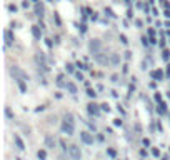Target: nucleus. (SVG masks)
Listing matches in <instances>:
<instances>
[{
    "label": "nucleus",
    "mask_w": 170,
    "mask_h": 160,
    "mask_svg": "<svg viewBox=\"0 0 170 160\" xmlns=\"http://www.w3.org/2000/svg\"><path fill=\"white\" fill-rule=\"evenodd\" d=\"M10 75L13 77V80H17V82H27V80H28L27 74H25L20 67H17V65L10 67Z\"/></svg>",
    "instance_id": "obj_1"
},
{
    "label": "nucleus",
    "mask_w": 170,
    "mask_h": 160,
    "mask_svg": "<svg viewBox=\"0 0 170 160\" xmlns=\"http://www.w3.org/2000/svg\"><path fill=\"white\" fill-rule=\"evenodd\" d=\"M67 153H68L70 160H82V152H80V149L77 145H68Z\"/></svg>",
    "instance_id": "obj_2"
},
{
    "label": "nucleus",
    "mask_w": 170,
    "mask_h": 160,
    "mask_svg": "<svg viewBox=\"0 0 170 160\" xmlns=\"http://www.w3.org/2000/svg\"><path fill=\"white\" fill-rule=\"evenodd\" d=\"M88 50H90L95 57L98 55V54H102V42H100V40H97V38L90 40V42H88Z\"/></svg>",
    "instance_id": "obj_3"
},
{
    "label": "nucleus",
    "mask_w": 170,
    "mask_h": 160,
    "mask_svg": "<svg viewBox=\"0 0 170 160\" xmlns=\"http://www.w3.org/2000/svg\"><path fill=\"white\" fill-rule=\"evenodd\" d=\"M62 132L67 133V135H74V132H75V127H74V123L67 122V120H64L62 122Z\"/></svg>",
    "instance_id": "obj_4"
},
{
    "label": "nucleus",
    "mask_w": 170,
    "mask_h": 160,
    "mask_svg": "<svg viewBox=\"0 0 170 160\" xmlns=\"http://www.w3.org/2000/svg\"><path fill=\"white\" fill-rule=\"evenodd\" d=\"M3 38H5V47H7V45H10V44H13V40H15L13 33L10 32L9 28H5V30H3Z\"/></svg>",
    "instance_id": "obj_5"
},
{
    "label": "nucleus",
    "mask_w": 170,
    "mask_h": 160,
    "mask_svg": "<svg viewBox=\"0 0 170 160\" xmlns=\"http://www.w3.org/2000/svg\"><path fill=\"white\" fill-rule=\"evenodd\" d=\"M80 139H82V142L87 143V145H92V143H94V137L88 132H80Z\"/></svg>",
    "instance_id": "obj_6"
},
{
    "label": "nucleus",
    "mask_w": 170,
    "mask_h": 160,
    "mask_svg": "<svg viewBox=\"0 0 170 160\" xmlns=\"http://www.w3.org/2000/svg\"><path fill=\"white\" fill-rule=\"evenodd\" d=\"M35 62H37V65L42 67L44 70H48L47 64H45V57L42 55V54H37V55H35Z\"/></svg>",
    "instance_id": "obj_7"
},
{
    "label": "nucleus",
    "mask_w": 170,
    "mask_h": 160,
    "mask_svg": "<svg viewBox=\"0 0 170 160\" xmlns=\"http://www.w3.org/2000/svg\"><path fill=\"white\" fill-rule=\"evenodd\" d=\"M87 112L90 113V115H98L100 108H98V105L97 104H88L87 105Z\"/></svg>",
    "instance_id": "obj_8"
},
{
    "label": "nucleus",
    "mask_w": 170,
    "mask_h": 160,
    "mask_svg": "<svg viewBox=\"0 0 170 160\" xmlns=\"http://www.w3.org/2000/svg\"><path fill=\"white\" fill-rule=\"evenodd\" d=\"M32 35L37 38V40H40V38H42V28L38 27V25H33V27H32Z\"/></svg>",
    "instance_id": "obj_9"
},
{
    "label": "nucleus",
    "mask_w": 170,
    "mask_h": 160,
    "mask_svg": "<svg viewBox=\"0 0 170 160\" xmlns=\"http://www.w3.org/2000/svg\"><path fill=\"white\" fill-rule=\"evenodd\" d=\"M150 75H152V78H153V80H157V82L163 80V72H162V70H153Z\"/></svg>",
    "instance_id": "obj_10"
},
{
    "label": "nucleus",
    "mask_w": 170,
    "mask_h": 160,
    "mask_svg": "<svg viewBox=\"0 0 170 160\" xmlns=\"http://www.w3.org/2000/svg\"><path fill=\"white\" fill-rule=\"evenodd\" d=\"M13 140H15V145H17L19 150H25V143L22 142V139H20L19 135H13Z\"/></svg>",
    "instance_id": "obj_11"
},
{
    "label": "nucleus",
    "mask_w": 170,
    "mask_h": 160,
    "mask_svg": "<svg viewBox=\"0 0 170 160\" xmlns=\"http://www.w3.org/2000/svg\"><path fill=\"white\" fill-rule=\"evenodd\" d=\"M45 147L54 149V147H55V139H54V137H50V135H47V137H45Z\"/></svg>",
    "instance_id": "obj_12"
},
{
    "label": "nucleus",
    "mask_w": 170,
    "mask_h": 160,
    "mask_svg": "<svg viewBox=\"0 0 170 160\" xmlns=\"http://www.w3.org/2000/svg\"><path fill=\"white\" fill-rule=\"evenodd\" d=\"M37 157H38V160H47V152L44 150V149H42V150H38L37 152Z\"/></svg>",
    "instance_id": "obj_13"
},
{
    "label": "nucleus",
    "mask_w": 170,
    "mask_h": 160,
    "mask_svg": "<svg viewBox=\"0 0 170 160\" xmlns=\"http://www.w3.org/2000/svg\"><path fill=\"white\" fill-rule=\"evenodd\" d=\"M35 13H37L38 17H44V7H42V5H35Z\"/></svg>",
    "instance_id": "obj_14"
},
{
    "label": "nucleus",
    "mask_w": 170,
    "mask_h": 160,
    "mask_svg": "<svg viewBox=\"0 0 170 160\" xmlns=\"http://www.w3.org/2000/svg\"><path fill=\"white\" fill-rule=\"evenodd\" d=\"M17 84H19L20 92H22V94H27V84H25V82H17Z\"/></svg>",
    "instance_id": "obj_15"
},
{
    "label": "nucleus",
    "mask_w": 170,
    "mask_h": 160,
    "mask_svg": "<svg viewBox=\"0 0 170 160\" xmlns=\"http://www.w3.org/2000/svg\"><path fill=\"white\" fill-rule=\"evenodd\" d=\"M67 90H68L70 94H74V95L77 94V87L74 84H67Z\"/></svg>",
    "instance_id": "obj_16"
},
{
    "label": "nucleus",
    "mask_w": 170,
    "mask_h": 160,
    "mask_svg": "<svg viewBox=\"0 0 170 160\" xmlns=\"http://www.w3.org/2000/svg\"><path fill=\"white\" fill-rule=\"evenodd\" d=\"M110 62H112L113 65H117V64L120 62V58H118V55H117V54H112V57H110Z\"/></svg>",
    "instance_id": "obj_17"
},
{
    "label": "nucleus",
    "mask_w": 170,
    "mask_h": 160,
    "mask_svg": "<svg viewBox=\"0 0 170 160\" xmlns=\"http://www.w3.org/2000/svg\"><path fill=\"white\" fill-rule=\"evenodd\" d=\"M64 120H67V122H70V123H74V115H72V113H65Z\"/></svg>",
    "instance_id": "obj_18"
},
{
    "label": "nucleus",
    "mask_w": 170,
    "mask_h": 160,
    "mask_svg": "<svg viewBox=\"0 0 170 160\" xmlns=\"http://www.w3.org/2000/svg\"><path fill=\"white\" fill-rule=\"evenodd\" d=\"M64 78H65V77L64 75H58V78H57V85H60V87H64Z\"/></svg>",
    "instance_id": "obj_19"
},
{
    "label": "nucleus",
    "mask_w": 170,
    "mask_h": 160,
    "mask_svg": "<svg viewBox=\"0 0 170 160\" xmlns=\"http://www.w3.org/2000/svg\"><path fill=\"white\" fill-rule=\"evenodd\" d=\"M162 58H163V60H169V58H170V52H169V50H163V52H162Z\"/></svg>",
    "instance_id": "obj_20"
},
{
    "label": "nucleus",
    "mask_w": 170,
    "mask_h": 160,
    "mask_svg": "<svg viewBox=\"0 0 170 160\" xmlns=\"http://www.w3.org/2000/svg\"><path fill=\"white\" fill-rule=\"evenodd\" d=\"M87 95H88L90 98H95V97H97V94H95V90H92V88H88V90H87Z\"/></svg>",
    "instance_id": "obj_21"
},
{
    "label": "nucleus",
    "mask_w": 170,
    "mask_h": 160,
    "mask_svg": "<svg viewBox=\"0 0 170 160\" xmlns=\"http://www.w3.org/2000/svg\"><path fill=\"white\" fill-rule=\"evenodd\" d=\"M5 115H7V118H13V115H12V112H10L9 107H5Z\"/></svg>",
    "instance_id": "obj_22"
},
{
    "label": "nucleus",
    "mask_w": 170,
    "mask_h": 160,
    "mask_svg": "<svg viewBox=\"0 0 170 160\" xmlns=\"http://www.w3.org/2000/svg\"><path fill=\"white\" fill-rule=\"evenodd\" d=\"M107 153H108V155H110V157H113V159H115V157H117V152L113 150V149H108V150H107Z\"/></svg>",
    "instance_id": "obj_23"
},
{
    "label": "nucleus",
    "mask_w": 170,
    "mask_h": 160,
    "mask_svg": "<svg viewBox=\"0 0 170 160\" xmlns=\"http://www.w3.org/2000/svg\"><path fill=\"white\" fill-rule=\"evenodd\" d=\"M65 68H67V72H68V74H72V72H74V65H72V64H67Z\"/></svg>",
    "instance_id": "obj_24"
},
{
    "label": "nucleus",
    "mask_w": 170,
    "mask_h": 160,
    "mask_svg": "<svg viewBox=\"0 0 170 160\" xmlns=\"http://www.w3.org/2000/svg\"><path fill=\"white\" fill-rule=\"evenodd\" d=\"M100 108H102L104 112H110V107H108L107 104H102V105H100Z\"/></svg>",
    "instance_id": "obj_25"
},
{
    "label": "nucleus",
    "mask_w": 170,
    "mask_h": 160,
    "mask_svg": "<svg viewBox=\"0 0 170 160\" xmlns=\"http://www.w3.org/2000/svg\"><path fill=\"white\" fill-rule=\"evenodd\" d=\"M77 67H78V68H82V70H87V68H88V67L85 65V64H82V62H77Z\"/></svg>",
    "instance_id": "obj_26"
},
{
    "label": "nucleus",
    "mask_w": 170,
    "mask_h": 160,
    "mask_svg": "<svg viewBox=\"0 0 170 160\" xmlns=\"http://www.w3.org/2000/svg\"><path fill=\"white\" fill-rule=\"evenodd\" d=\"M113 125H115V127H122V120H120V118H115V120H113Z\"/></svg>",
    "instance_id": "obj_27"
},
{
    "label": "nucleus",
    "mask_w": 170,
    "mask_h": 160,
    "mask_svg": "<svg viewBox=\"0 0 170 160\" xmlns=\"http://www.w3.org/2000/svg\"><path fill=\"white\" fill-rule=\"evenodd\" d=\"M105 13H107L108 17H115V13L112 12V9H105Z\"/></svg>",
    "instance_id": "obj_28"
},
{
    "label": "nucleus",
    "mask_w": 170,
    "mask_h": 160,
    "mask_svg": "<svg viewBox=\"0 0 170 160\" xmlns=\"http://www.w3.org/2000/svg\"><path fill=\"white\" fill-rule=\"evenodd\" d=\"M9 10H10V12H13V13H15V12H17V5H13V3H10V5H9Z\"/></svg>",
    "instance_id": "obj_29"
},
{
    "label": "nucleus",
    "mask_w": 170,
    "mask_h": 160,
    "mask_svg": "<svg viewBox=\"0 0 170 160\" xmlns=\"http://www.w3.org/2000/svg\"><path fill=\"white\" fill-rule=\"evenodd\" d=\"M120 42H122L123 45H127V44H129V40H127V37H125V35H120Z\"/></svg>",
    "instance_id": "obj_30"
},
{
    "label": "nucleus",
    "mask_w": 170,
    "mask_h": 160,
    "mask_svg": "<svg viewBox=\"0 0 170 160\" xmlns=\"http://www.w3.org/2000/svg\"><path fill=\"white\" fill-rule=\"evenodd\" d=\"M152 153H153V157H159V155H160V150H159V149H153Z\"/></svg>",
    "instance_id": "obj_31"
},
{
    "label": "nucleus",
    "mask_w": 170,
    "mask_h": 160,
    "mask_svg": "<svg viewBox=\"0 0 170 160\" xmlns=\"http://www.w3.org/2000/svg\"><path fill=\"white\" fill-rule=\"evenodd\" d=\"M75 77H77V80H84V75H82L80 72H77V74H75Z\"/></svg>",
    "instance_id": "obj_32"
},
{
    "label": "nucleus",
    "mask_w": 170,
    "mask_h": 160,
    "mask_svg": "<svg viewBox=\"0 0 170 160\" xmlns=\"http://www.w3.org/2000/svg\"><path fill=\"white\" fill-rule=\"evenodd\" d=\"M155 100L160 104V102H162V95H160V94H155Z\"/></svg>",
    "instance_id": "obj_33"
},
{
    "label": "nucleus",
    "mask_w": 170,
    "mask_h": 160,
    "mask_svg": "<svg viewBox=\"0 0 170 160\" xmlns=\"http://www.w3.org/2000/svg\"><path fill=\"white\" fill-rule=\"evenodd\" d=\"M143 145L149 147V145H150V140H149V139H143Z\"/></svg>",
    "instance_id": "obj_34"
},
{
    "label": "nucleus",
    "mask_w": 170,
    "mask_h": 160,
    "mask_svg": "<svg viewBox=\"0 0 170 160\" xmlns=\"http://www.w3.org/2000/svg\"><path fill=\"white\" fill-rule=\"evenodd\" d=\"M112 82H118V75H117V74L112 75Z\"/></svg>",
    "instance_id": "obj_35"
},
{
    "label": "nucleus",
    "mask_w": 170,
    "mask_h": 160,
    "mask_svg": "<svg viewBox=\"0 0 170 160\" xmlns=\"http://www.w3.org/2000/svg\"><path fill=\"white\" fill-rule=\"evenodd\" d=\"M22 7H23V9H27V7H28V2H27V0H25V2H22Z\"/></svg>",
    "instance_id": "obj_36"
},
{
    "label": "nucleus",
    "mask_w": 170,
    "mask_h": 160,
    "mask_svg": "<svg viewBox=\"0 0 170 160\" xmlns=\"http://www.w3.org/2000/svg\"><path fill=\"white\" fill-rule=\"evenodd\" d=\"M44 108H45V107H42V105H40V107H37V108H35V112H42Z\"/></svg>",
    "instance_id": "obj_37"
},
{
    "label": "nucleus",
    "mask_w": 170,
    "mask_h": 160,
    "mask_svg": "<svg viewBox=\"0 0 170 160\" xmlns=\"http://www.w3.org/2000/svg\"><path fill=\"white\" fill-rule=\"evenodd\" d=\"M143 10H145V13H149V12H150V7H149V5H145V7H143Z\"/></svg>",
    "instance_id": "obj_38"
},
{
    "label": "nucleus",
    "mask_w": 170,
    "mask_h": 160,
    "mask_svg": "<svg viewBox=\"0 0 170 160\" xmlns=\"http://www.w3.org/2000/svg\"><path fill=\"white\" fill-rule=\"evenodd\" d=\"M140 155H142V157H145V155H147V150H145V149H143V150H140Z\"/></svg>",
    "instance_id": "obj_39"
},
{
    "label": "nucleus",
    "mask_w": 170,
    "mask_h": 160,
    "mask_svg": "<svg viewBox=\"0 0 170 160\" xmlns=\"http://www.w3.org/2000/svg\"><path fill=\"white\" fill-rule=\"evenodd\" d=\"M165 17H167V19H170V10H167V12H165Z\"/></svg>",
    "instance_id": "obj_40"
},
{
    "label": "nucleus",
    "mask_w": 170,
    "mask_h": 160,
    "mask_svg": "<svg viewBox=\"0 0 170 160\" xmlns=\"http://www.w3.org/2000/svg\"><path fill=\"white\" fill-rule=\"evenodd\" d=\"M167 27H170V20H169V22H167Z\"/></svg>",
    "instance_id": "obj_41"
},
{
    "label": "nucleus",
    "mask_w": 170,
    "mask_h": 160,
    "mask_svg": "<svg viewBox=\"0 0 170 160\" xmlns=\"http://www.w3.org/2000/svg\"><path fill=\"white\" fill-rule=\"evenodd\" d=\"M32 2H35V3H37V2H38V0H32Z\"/></svg>",
    "instance_id": "obj_42"
},
{
    "label": "nucleus",
    "mask_w": 170,
    "mask_h": 160,
    "mask_svg": "<svg viewBox=\"0 0 170 160\" xmlns=\"http://www.w3.org/2000/svg\"><path fill=\"white\" fill-rule=\"evenodd\" d=\"M47 2H54V0H47Z\"/></svg>",
    "instance_id": "obj_43"
},
{
    "label": "nucleus",
    "mask_w": 170,
    "mask_h": 160,
    "mask_svg": "<svg viewBox=\"0 0 170 160\" xmlns=\"http://www.w3.org/2000/svg\"><path fill=\"white\" fill-rule=\"evenodd\" d=\"M17 160H22V159H17Z\"/></svg>",
    "instance_id": "obj_44"
}]
</instances>
